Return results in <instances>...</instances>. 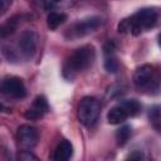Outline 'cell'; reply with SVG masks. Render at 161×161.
Listing matches in <instances>:
<instances>
[{
	"mask_svg": "<svg viewBox=\"0 0 161 161\" xmlns=\"http://www.w3.org/2000/svg\"><path fill=\"white\" fill-rule=\"evenodd\" d=\"M158 13L153 8H143L135 13L133 15L121 20L118 23V31L122 34L138 35L151 28L157 23Z\"/></svg>",
	"mask_w": 161,
	"mask_h": 161,
	"instance_id": "6da1fadb",
	"label": "cell"
},
{
	"mask_svg": "<svg viewBox=\"0 0 161 161\" xmlns=\"http://www.w3.org/2000/svg\"><path fill=\"white\" fill-rule=\"evenodd\" d=\"M94 59V48L92 45H83L75 49L65 60L63 74L67 79H73L79 72L88 68Z\"/></svg>",
	"mask_w": 161,
	"mask_h": 161,
	"instance_id": "7a4b0ae2",
	"label": "cell"
},
{
	"mask_svg": "<svg viewBox=\"0 0 161 161\" xmlns=\"http://www.w3.org/2000/svg\"><path fill=\"white\" fill-rule=\"evenodd\" d=\"M141 111V103L137 99H125L112 107L107 113V121L111 125H119L127 118L136 116Z\"/></svg>",
	"mask_w": 161,
	"mask_h": 161,
	"instance_id": "3957f363",
	"label": "cell"
},
{
	"mask_svg": "<svg viewBox=\"0 0 161 161\" xmlns=\"http://www.w3.org/2000/svg\"><path fill=\"white\" fill-rule=\"evenodd\" d=\"M103 24V19L101 16H89L84 18L82 20H78L73 23L64 33V36L69 40L83 38L93 31H96L101 25Z\"/></svg>",
	"mask_w": 161,
	"mask_h": 161,
	"instance_id": "277c9868",
	"label": "cell"
},
{
	"mask_svg": "<svg viewBox=\"0 0 161 161\" xmlns=\"http://www.w3.org/2000/svg\"><path fill=\"white\" fill-rule=\"evenodd\" d=\"M101 112V104L94 97H83L78 106V119L82 125L89 127L96 123Z\"/></svg>",
	"mask_w": 161,
	"mask_h": 161,
	"instance_id": "5b68a950",
	"label": "cell"
},
{
	"mask_svg": "<svg viewBox=\"0 0 161 161\" xmlns=\"http://www.w3.org/2000/svg\"><path fill=\"white\" fill-rule=\"evenodd\" d=\"M0 94L11 97V98H23L26 94V88L24 82L18 77L5 78L0 82Z\"/></svg>",
	"mask_w": 161,
	"mask_h": 161,
	"instance_id": "8992f818",
	"label": "cell"
},
{
	"mask_svg": "<svg viewBox=\"0 0 161 161\" xmlns=\"http://www.w3.org/2000/svg\"><path fill=\"white\" fill-rule=\"evenodd\" d=\"M36 45H38V36L33 30H25L20 34L18 47H19L20 53L26 59L31 58L35 54Z\"/></svg>",
	"mask_w": 161,
	"mask_h": 161,
	"instance_id": "52a82bcc",
	"label": "cell"
},
{
	"mask_svg": "<svg viewBox=\"0 0 161 161\" xmlns=\"http://www.w3.org/2000/svg\"><path fill=\"white\" fill-rule=\"evenodd\" d=\"M18 138H19L20 145L24 148L29 150L36 145L38 138H39V133H38V130L35 127H33L30 125H23L18 130Z\"/></svg>",
	"mask_w": 161,
	"mask_h": 161,
	"instance_id": "ba28073f",
	"label": "cell"
},
{
	"mask_svg": "<svg viewBox=\"0 0 161 161\" xmlns=\"http://www.w3.org/2000/svg\"><path fill=\"white\" fill-rule=\"evenodd\" d=\"M49 106H48V101L44 96H38L34 101L30 108L26 109L25 112V117L28 119H38L40 118L45 112H48Z\"/></svg>",
	"mask_w": 161,
	"mask_h": 161,
	"instance_id": "9c48e42d",
	"label": "cell"
},
{
	"mask_svg": "<svg viewBox=\"0 0 161 161\" xmlns=\"http://www.w3.org/2000/svg\"><path fill=\"white\" fill-rule=\"evenodd\" d=\"M153 77V68L150 64H143L138 67L133 74V83L137 87H146L151 83Z\"/></svg>",
	"mask_w": 161,
	"mask_h": 161,
	"instance_id": "30bf717a",
	"label": "cell"
},
{
	"mask_svg": "<svg viewBox=\"0 0 161 161\" xmlns=\"http://www.w3.org/2000/svg\"><path fill=\"white\" fill-rule=\"evenodd\" d=\"M72 155H73V145L68 140H63L57 146L53 158L55 161H67L72 157Z\"/></svg>",
	"mask_w": 161,
	"mask_h": 161,
	"instance_id": "8fae6325",
	"label": "cell"
},
{
	"mask_svg": "<svg viewBox=\"0 0 161 161\" xmlns=\"http://www.w3.org/2000/svg\"><path fill=\"white\" fill-rule=\"evenodd\" d=\"M19 19L20 16H13L10 19H8L4 24L0 25V36L1 38H6L11 34H14V31L16 30L18 25H19Z\"/></svg>",
	"mask_w": 161,
	"mask_h": 161,
	"instance_id": "7c38bea8",
	"label": "cell"
},
{
	"mask_svg": "<svg viewBox=\"0 0 161 161\" xmlns=\"http://www.w3.org/2000/svg\"><path fill=\"white\" fill-rule=\"evenodd\" d=\"M67 20V15L63 13H57V11H52L49 13L48 18H47V25L49 29L54 30L57 29L59 25H62L64 21Z\"/></svg>",
	"mask_w": 161,
	"mask_h": 161,
	"instance_id": "4fadbf2b",
	"label": "cell"
},
{
	"mask_svg": "<svg viewBox=\"0 0 161 161\" xmlns=\"http://www.w3.org/2000/svg\"><path fill=\"white\" fill-rule=\"evenodd\" d=\"M130 136H131V127L127 126V125L126 126H122L116 132V141H117V143L119 146H123L128 141Z\"/></svg>",
	"mask_w": 161,
	"mask_h": 161,
	"instance_id": "5bb4252c",
	"label": "cell"
},
{
	"mask_svg": "<svg viewBox=\"0 0 161 161\" xmlns=\"http://www.w3.org/2000/svg\"><path fill=\"white\" fill-rule=\"evenodd\" d=\"M148 118H150V122L152 123V126L158 131L160 130V123H161V116H160V107L158 106H155L150 109Z\"/></svg>",
	"mask_w": 161,
	"mask_h": 161,
	"instance_id": "9a60e30c",
	"label": "cell"
},
{
	"mask_svg": "<svg viewBox=\"0 0 161 161\" xmlns=\"http://www.w3.org/2000/svg\"><path fill=\"white\" fill-rule=\"evenodd\" d=\"M118 68H119V65H118L117 59L113 58L112 55L107 57V59H106V62H104V69H106L107 72H109V73H116V72L118 70Z\"/></svg>",
	"mask_w": 161,
	"mask_h": 161,
	"instance_id": "2e32d148",
	"label": "cell"
},
{
	"mask_svg": "<svg viewBox=\"0 0 161 161\" xmlns=\"http://www.w3.org/2000/svg\"><path fill=\"white\" fill-rule=\"evenodd\" d=\"M35 3L36 6L42 8V9H45V10H49L52 8H54L60 0H33Z\"/></svg>",
	"mask_w": 161,
	"mask_h": 161,
	"instance_id": "e0dca14e",
	"label": "cell"
},
{
	"mask_svg": "<svg viewBox=\"0 0 161 161\" xmlns=\"http://www.w3.org/2000/svg\"><path fill=\"white\" fill-rule=\"evenodd\" d=\"M114 49H116V45H114V43H113L112 40H108V42L104 44V47H103L104 54H106L107 57L112 55V54H113V52H114Z\"/></svg>",
	"mask_w": 161,
	"mask_h": 161,
	"instance_id": "ac0fdd59",
	"label": "cell"
},
{
	"mask_svg": "<svg viewBox=\"0 0 161 161\" xmlns=\"http://www.w3.org/2000/svg\"><path fill=\"white\" fill-rule=\"evenodd\" d=\"M11 3H13V0H0V15L6 13L9 6L11 5Z\"/></svg>",
	"mask_w": 161,
	"mask_h": 161,
	"instance_id": "d6986e66",
	"label": "cell"
},
{
	"mask_svg": "<svg viewBox=\"0 0 161 161\" xmlns=\"http://www.w3.org/2000/svg\"><path fill=\"white\" fill-rule=\"evenodd\" d=\"M19 158H20V160H36V157H35L33 153H30L29 151H23V152L19 155Z\"/></svg>",
	"mask_w": 161,
	"mask_h": 161,
	"instance_id": "ffe728a7",
	"label": "cell"
},
{
	"mask_svg": "<svg viewBox=\"0 0 161 161\" xmlns=\"http://www.w3.org/2000/svg\"><path fill=\"white\" fill-rule=\"evenodd\" d=\"M142 157H143V155L141 151H133L132 153H130L127 156V158H131V160H141Z\"/></svg>",
	"mask_w": 161,
	"mask_h": 161,
	"instance_id": "44dd1931",
	"label": "cell"
},
{
	"mask_svg": "<svg viewBox=\"0 0 161 161\" xmlns=\"http://www.w3.org/2000/svg\"><path fill=\"white\" fill-rule=\"evenodd\" d=\"M4 109H5L4 104H3V103H0V112H1V111H4Z\"/></svg>",
	"mask_w": 161,
	"mask_h": 161,
	"instance_id": "7402d4cb",
	"label": "cell"
}]
</instances>
